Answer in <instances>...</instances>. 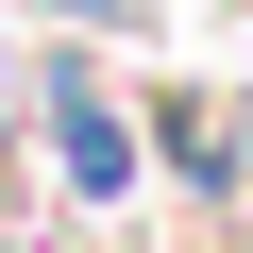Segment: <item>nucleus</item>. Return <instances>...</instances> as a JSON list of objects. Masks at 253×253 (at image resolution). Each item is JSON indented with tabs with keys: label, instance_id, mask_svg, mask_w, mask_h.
I'll return each mask as SVG.
<instances>
[{
	"label": "nucleus",
	"instance_id": "nucleus-1",
	"mask_svg": "<svg viewBox=\"0 0 253 253\" xmlns=\"http://www.w3.org/2000/svg\"><path fill=\"white\" fill-rule=\"evenodd\" d=\"M51 169H68V203H135V135L84 84V51H51Z\"/></svg>",
	"mask_w": 253,
	"mask_h": 253
},
{
	"label": "nucleus",
	"instance_id": "nucleus-2",
	"mask_svg": "<svg viewBox=\"0 0 253 253\" xmlns=\"http://www.w3.org/2000/svg\"><path fill=\"white\" fill-rule=\"evenodd\" d=\"M51 17H101V0H51Z\"/></svg>",
	"mask_w": 253,
	"mask_h": 253
}]
</instances>
